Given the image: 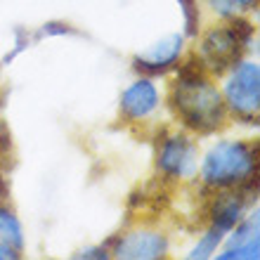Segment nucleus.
Returning <instances> with one entry per match:
<instances>
[{
	"label": "nucleus",
	"mask_w": 260,
	"mask_h": 260,
	"mask_svg": "<svg viewBox=\"0 0 260 260\" xmlns=\"http://www.w3.org/2000/svg\"><path fill=\"white\" fill-rule=\"evenodd\" d=\"M237 7H241V10H251V7L258 5V0H232Z\"/></svg>",
	"instance_id": "obj_18"
},
{
	"label": "nucleus",
	"mask_w": 260,
	"mask_h": 260,
	"mask_svg": "<svg viewBox=\"0 0 260 260\" xmlns=\"http://www.w3.org/2000/svg\"><path fill=\"white\" fill-rule=\"evenodd\" d=\"M251 36V24L241 19H234L230 26L213 28L201 43V59L213 71L232 67L241 52V45Z\"/></svg>",
	"instance_id": "obj_3"
},
{
	"label": "nucleus",
	"mask_w": 260,
	"mask_h": 260,
	"mask_svg": "<svg viewBox=\"0 0 260 260\" xmlns=\"http://www.w3.org/2000/svg\"><path fill=\"white\" fill-rule=\"evenodd\" d=\"M255 149L239 140H222L208 149L201 164V178L206 185L227 189L239 187L255 175Z\"/></svg>",
	"instance_id": "obj_2"
},
{
	"label": "nucleus",
	"mask_w": 260,
	"mask_h": 260,
	"mask_svg": "<svg viewBox=\"0 0 260 260\" xmlns=\"http://www.w3.org/2000/svg\"><path fill=\"white\" fill-rule=\"evenodd\" d=\"M258 239L248 241V244H239V246H230L225 253H220V260H255L258 258Z\"/></svg>",
	"instance_id": "obj_12"
},
{
	"label": "nucleus",
	"mask_w": 260,
	"mask_h": 260,
	"mask_svg": "<svg viewBox=\"0 0 260 260\" xmlns=\"http://www.w3.org/2000/svg\"><path fill=\"white\" fill-rule=\"evenodd\" d=\"M0 241L10 244L12 248L21 251L24 248V232H21V222L17 220L12 211H7L0 206Z\"/></svg>",
	"instance_id": "obj_10"
},
{
	"label": "nucleus",
	"mask_w": 260,
	"mask_h": 260,
	"mask_svg": "<svg viewBox=\"0 0 260 260\" xmlns=\"http://www.w3.org/2000/svg\"><path fill=\"white\" fill-rule=\"evenodd\" d=\"M158 107V90L156 85L147 78L135 81L121 95V111L128 121H140L147 118L149 114H154V109Z\"/></svg>",
	"instance_id": "obj_8"
},
{
	"label": "nucleus",
	"mask_w": 260,
	"mask_h": 260,
	"mask_svg": "<svg viewBox=\"0 0 260 260\" xmlns=\"http://www.w3.org/2000/svg\"><path fill=\"white\" fill-rule=\"evenodd\" d=\"M225 107L241 118H255L260 109V69L255 62H239L225 83Z\"/></svg>",
	"instance_id": "obj_4"
},
{
	"label": "nucleus",
	"mask_w": 260,
	"mask_h": 260,
	"mask_svg": "<svg viewBox=\"0 0 260 260\" xmlns=\"http://www.w3.org/2000/svg\"><path fill=\"white\" fill-rule=\"evenodd\" d=\"M168 251V241L158 232H130L116 244V258L125 260H156Z\"/></svg>",
	"instance_id": "obj_7"
},
{
	"label": "nucleus",
	"mask_w": 260,
	"mask_h": 260,
	"mask_svg": "<svg viewBox=\"0 0 260 260\" xmlns=\"http://www.w3.org/2000/svg\"><path fill=\"white\" fill-rule=\"evenodd\" d=\"M213 10L220 14V17H225V19H232L234 12H237V5H234L232 0H211Z\"/></svg>",
	"instance_id": "obj_15"
},
{
	"label": "nucleus",
	"mask_w": 260,
	"mask_h": 260,
	"mask_svg": "<svg viewBox=\"0 0 260 260\" xmlns=\"http://www.w3.org/2000/svg\"><path fill=\"white\" fill-rule=\"evenodd\" d=\"M182 5V12H185V24H187V34L194 36L199 26V12H197V0H178Z\"/></svg>",
	"instance_id": "obj_14"
},
{
	"label": "nucleus",
	"mask_w": 260,
	"mask_h": 260,
	"mask_svg": "<svg viewBox=\"0 0 260 260\" xmlns=\"http://www.w3.org/2000/svg\"><path fill=\"white\" fill-rule=\"evenodd\" d=\"M258 239V215L253 213V218H248L244 225L234 232V239H232V246H239V244H248V241H255Z\"/></svg>",
	"instance_id": "obj_13"
},
{
	"label": "nucleus",
	"mask_w": 260,
	"mask_h": 260,
	"mask_svg": "<svg viewBox=\"0 0 260 260\" xmlns=\"http://www.w3.org/2000/svg\"><path fill=\"white\" fill-rule=\"evenodd\" d=\"M78 258H107V253L100 251V248H88V251H81Z\"/></svg>",
	"instance_id": "obj_17"
},
{
	"label": "nucleus",
	"mask_w": 260,
	"mask_h": 260,
	"mask_svg": "<svg viewBox=\"0 0 260 260\" xmlns=\"http://www.w3.org/2000/svg\"><path fill=\"white\" fill-rule=\"evenodd\" d=\"M182 43L185 41L178 34L166 36V38L149 45L144 52H140L135 57V67L142 69L144 74H164L173 64H178L180 55H182V48H185Z\"/></svg>",
	"instance_id": "obj_6"
},
{
	"label": "nucleus",
	"mask_w": 260,
	"mask_h": 260,
	"mask_svg": "<svg viewBox=\"0 0 260 260\" xmlns=\"http://www.w3.org/2000/svg\"><path fill=\"white\" fill-rule=\"evenodd\" d=\"M173 107L189 128L199 133H213L222 125L227 114L220 90L208 83L199 71L187 69L173 88Z\"/></svg>",
	"instance_id": "obj_1"
},
{
	"label": "nucleus",
	"mask_w": 260,
	"mask_h": 260,
	"mask_svg": "<svg viewBox=\"0 0 260 260\" xmlns=\"http://www.w3.org/2000/svg\"><path fill=\"white\" fill-rule=\"evenodd\" d=\"M225 234H227L225 230H220V227L213 225V230H208V232L201 237V241H199L197 246L192 248L189 258H192V260H206V258H211V255L215 253L218 244L225 239Z\"/></svg>",
	"instance_id": "obj_11"
},
{
	"label": "nucleus",
	"mask_w": 260,
	"mask_h": 260,
	"mask_svg": "<svg viewBox=\"0 0 260 260\" xmlns=\"http://www.w3.org/2000/svg\"><path fill=\"white\" fill-rule=\"evenodd\" d=\"M241 213H244V199L239 194H222L213 206V225L230 232L239 222Z\"/></svg>",
	"instance_id": "obj_9"
},
{
	"label": "nucleus",
	"mask_w": 260,
	"mask_h": 260,
	"mask_svg": "<svg viewBox=\"0 0 260 260\" xmlns=\"http://www.w3.org/2000/svg\"><path fill=\"white\" fill-rule=\"evenodd\" d=\"M14 260V258H19V251L17 248H12L10 244H5V241H0V260Z\"/></svg>",
	"instance_id": "obj_16"
},
{
	"label": "nucleus",
	"mask_w": 260,
	"mask_h": 260,
	"mask_svg": "<svg viewBox=\"0 0 260 260\" xmlns=\"http://www.w3.org/2000/svg\"><path fill=\"white\" fill-rule=\"evenodd\" d=\"M197 168V144L185 135L164 140L158 149V171L168 178H189Z\"/></svg>",
	"instance_id": "obj_5"
}]
</instances>
